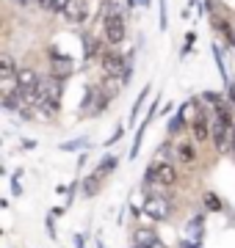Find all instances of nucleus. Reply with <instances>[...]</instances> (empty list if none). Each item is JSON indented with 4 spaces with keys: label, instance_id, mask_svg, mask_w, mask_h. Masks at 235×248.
<instances>
[{
    "label": "nucleus",
    "instance_id": "nucleus-1",
    "mask_svg": "<svg viewBox=\"0 0 235 248\" xmlns=\"http://www.w3.org/2000/svg\"><path fill=\"white\" fill-rule=\"evenodd\" d=\"M125 6H119L117 0H102L100 19H102V39L108 47H119L127 39V19Z\"/></svg>",
    "mask_w": 235,
    "mask_h": 248
},
{
    "label": "nucleus",
    "instance_id": "nucleus-2",
    "mask_svg": "<svg viewBox=\"0 0 235 248\" xmlns=\"http://www.w3.org/2000/svg\"><path fill=\"white\" fill-rule=\"evenodd\" d=\"M177 179H180V171L169 160H158V163L152 160V166L144 174L147 185H158V187H172V185H177Z\"/></svg>",
    "mask_w": 235,
    "mask_h": 248
},
{
    "label": "nucleus",
    "instance_id": "nucleus-3",
    "mask_svg": "<svg viewBox=\"0 0 235 248\" xmlns=\"http://www.w3.org/2000/svg\"><path fill=\"white\" fill-rule=\"evenodd\" d=\"M213 119L208 116V108H205V99H199V113L194 116V122L188 124V133H191V138L197 143H205L213 135Z\"/></svg>",
    "mask_w": 235,
    "mask_h": 248
},
{
    "label": "nucleus",
    "instance_id": "nucleus-4",
    "mask_svg": "<svg viewBox=\"0 0 235 248\" xmlns=\"http://www.w3.org/2000/svg\"><path fill=\"white\" fill-rule=\"evenodd\" d=\"M125 61H127V55H119L114 47H108V50H102V55H100V69H102L105 78H122Z\"/></svg>",
    "mask_w": 235,
    "mask_h": 248
},
{
    "label": "nucleus",
    "instance_id": "nucleus-5",
    "mask_svg": "<svg viewBox=\"0 0 235 248\" xmlns=\"http://www.w3.org/2000/svg\"><path fill=\"white\" fill-rule=\"evenodd\" d=\"M61 19L67 25H75V28L86 25L89 22V0H69V6L64 9Z\"/></svg>",
    "mask_w": 235,
    "mask_h": 248
},
{
    "label": "nucleus",
    "instance_id": "nucleus-6",
    "mask_svg": "<svg viewBox=\"0 0 235 248\" xmlns=\"http://www.w3.org/2000/svg\"><path fill=\"white\" fill-rule=\"evenodd\" d=\"M50 75H55L61 80H69L75 75V61L69 55L58 53V50H50Z\"/></svg>",
    "mask_w": 235,
    "mask_h": 248
},
{
    "label": "nucleus",
    "instance_id": "nucleus-7",
    "mask_svg": "<svg viewBox=\"0 0 235 248\" xmlns=\"http://www.w3.org/2000/svg\"><path fill=\"white\" fill-rule=\"evenodd\" d=\"M144 215L150 221H166L172 215V204L166 202L163 196H150L144 202Z\"/></svg>",
    "mask_w": 235,
    "mask_h": 248
},
{
    "label": "nucleus",
    "instance_id": "nucleus-8",
    "mask_svg": "<svg viewBox=\"0 0 235 248\" xmlns=\"http://www.w3.org/2000/svg\"><path fill=\"white\" fill-rule=\"evenodd\" d=\"M174 157H177V163H183V166H194L199 157V149L194 141H177L174 143Z\"/></svg>",
    "mask_w": 235,
    "mask_h": 248
},
{
    "label": "nucleus",
    "instance_id": "nucleus-9",
    "mask_svg": "<svg viewBox=\"0 0 235 248\" xmlns=\"http://www.w3.org/2000/svg\"><path fill=\"white\" fill-rule=\"evenodd\" d=\"M133 246H144V248H169L158 237L155 229H136L133 232Z\"/></svg>",
    "mask_w": 235,
    "mask_h": 248
},
{
    "label": "nucleus",
    "instance_id": "nucleus-10",
    "mask_svg": "<svg viewBox=\"0 0 235 248\" xmlns=\"http://www.w3.org/2000/svg\"><path fill=\"white\" fill-rule=\"evenodd\" d=\"M205 218H208L205 213H194L191 215L188 223H185V237L202 243V234H205Z\"/></svg>",
    "mask_w": 235,
    "mask_h": 248
},
{
    "label": "nucleus",
    "instance_id": "nucleus-11",
    "mask_svg": "<svg viewBox=\"0 0 235 248\" xmlns=\"http://www.w3.org/2000/svg\"><path fill=\"white\" fill-rule=\"evenodd\" d=\"M100 55H102V50H100L97 36L83 33V61H97Z\"/></svg>",
    "mask_w": 235,
    "mask_h": 248
},
{
    "label": "nucleus",
    "instance_id": "nucleus-12",
    "mask_svg": "<svg viewBox=\"0 0 235 248\" xmlns=\"http://www.w3.org/2000/svg\"><path fill=\"white\" fill-rule=\"evenodd\" d=\"M188 130V119H185V113H183L180 108H177V113L169 119V124H166V133H169V138H174V135H180Z\"/></svg>",
    "mask_w": 235,
    "mask_h": 248
},
{
    "label": "nucleus",
    "instance_id": "nucleus-13",
    "mask_svg": "<svg viewBox=\"0 0 235 248\" xmlns=\"http://www.w3.org/2000/svg\"><path fill=\"white\" fill-rule=\"evenodd\" d=\"M100 187H102V177H97L94 171H91L89 177L81 182V190H83V199H91V196L100 193Z\"/></svg>",
    "mask_w": 235,
    "mask_h": 248
},
{
    "label": "nucleus",
    "instance_id": "nucleus-14",
    "mask_svg": "<svg viewBox=\"0 0 235 248\" xmlns=\"http://www.w3.org/2000/svg\"><path fill=\"white\" fill-rule=\"evenodd\" d=\"M210 50H213V58H216V69H218V75H221V86H230V83H233V80H230V75H227V61H224V53H221V47L216 45V42H213V47H210Z\"/></svg>",
    "mask_w": 235,
    "mask_h": 248
},
{
    "label": "nucleus",
    "instance_id": "nucleus-15",
    "mask_svg": "<svg viewBox=\"0 0 235 248\" xmlns=\"http://www.w3.org/2000/svg\"><path fill=\"white\" fill-rule=\"evenodd\" d=\"M117 166H119V157H117V155H105V157H102V160L97 163V169H94V174L105 179L108 174H114V169H117Z\"/></svg>",
    "mask_w": 235,
    "mask_h": 248
},
{
    "label": "nucleus",
    "instance_id": "nucleus-16",
    "mask_svg": "<svg viewBox=\"0 0 235 248\" xmlns=\"http://www.w3.org/2000/svg\"><path fill=\"white\" fill-rule=\"evenodd\" d=\"M47 14H64V9L69 6V0H36Z\"/></svg>",
    "mask_w": 235,
    "mask_h": 248
},
{
    "label": "nucleus",
    "instance_id": "nucleus-17",
    "mask_svg": "<svg viewBox=\"0 0 235 248\" xmlns=\"http://www.w3.org/2000/svg\"><path fill=\"white\" fill-rule=\"evenodd\" d=\"M147 97H150V86H144V89H141V94H138V99H136V105L130 108V116H127V122H130V127H133V122L138 119V110H141V105L147 102Z\"/></svg>",
    "mask_w": 235,
    "mask_h": 248
},
{
    "label": "nucleus",
    "instance_id": "nucleus-18",
    "mask_svg": "<svg viewBox=\"0 0 235 248\" xmlns=\"http://www.w3.org/2000/svg\"><path fill=\"white\" fill-rule=\"evenodd\" d=\"M202 199H205V207H208L210 213H221V199H218L213 190H208V193H202Z\"/></svg>",
    "mask_w": 235,
    "mask_h": 248
},
{
    "label": "nucleus",
    "instance_id": "nucleus-19",
    "mask_svg": "<svg viewBox=\"0 0 235 248\" xmlns=\"http://www.w3.org/2000/svg\"><path fill=\"white\" fill-rule=\"evenodd\" d=\"M202 99H205V102H210L213 108H216V105H221V102H227L221 91H202Z\"/></svg>",
    "mask_w": 235,
    "mask_h": 248
},
{
    "label": "nucleus",
    "instance_id": "nucleus-20",
    "mask_svg": "<svg viewBox=\"0 0 235 248\" xmlns=\"http://www.w3.org/2000/svg\"><path fill=\"white\" fill-rule=\"evenodd\" d=\"M81 146H86V138H75V141H64L61 152H78Z\"/></svg>",
    "mask_w": 235,
    "mask_h": 248
},
{
    "label": "nucleus",
    "instance_id": "nucleus-21",
    "mask_svg": "<svg viewBox=\"0 0 235 248\" xmlns=\"http://www.w3.org/2000/svg\"><path fill=\"white\" fill-rule=\"evenodd\" d=\"M194 42H197V33H188V36H185V47H183L180 58H185V55L191 53V47H194Z\"/></svg>",
    "mask_w": 235,
    "mask_h": 248
},
{
    "label": "nucleus",
    "instance_id": "nucleus-22",
    "mask_svg": "<svg viewBox=\"0 0 235 248\" xmlns=\"http://www.w3.org/2000/svg\"><path fill=\"white\" fill-rule=\"evenodd\" d=\"M177 246L180 248H202V243H197V240H191V237H183Z\"/></svg>",
    "mask_w": 235,
    "mask_h": 248
},
{
    "label": "nucleus",
    "instance_id": "nucleus-23",
    "mask_svg": "<svg viewBox=\"0 0 235 248\" xmlns=\"http://www.w3.org/2000/svg\"><path fill=\"white\" fill-rule=\"evenodd\" d=\"M122 135H125V127H119V130H117V133H114V135H111V138H108V141H105V149H111V143H117V141H119V138H122Z\"/></svg>",
    "mask_w": 235,
    "mask_h": 248
},
{
    "label": "nucleus",
    "instance_id": "nucleus-24",
    "mask_svg": "<svg viewBox=\"0 0 235 248\" xmlns=\"http://www.w3.org/2000/svg\"><path fill=\"white\" fill-rule=\"evenodd\" d=\"M158 6H161V31H166V0H158Z\"/></svg>",
    "mask_w": 235,
    "mask_h": 248
},
{
    "label": "nucleus",
    "instance_id": "nucleus-25",
    "mask_svg": "<svg viewBox=\"0 0 235 248\" xmlns=\"http://www.w3.org/2000/svg\"><path fill=\"white\" fill-rule=\"evenodd\" d=\"M11 190H14V196H22V187H19V171L11 177Z\"/></svg>",
    "mask_w": 235,
    "mask_h": 248
},
{
    "label": "nucleus",
    "instance_id": "nucleus-26",
    "mask_svg": "<svg viewBox=\"0 0 235 248\" xmlns=\"http://www.w3.org/2000/svg\"><path fill=\"white\" fill-rule=\"evenodd\" d=\"M75 248H86V237L83 234H75Z\"/></svg>",
    "mask_w": 235,
    "mask_h": 248
},
{
    "label": "nucleus",
    "instance_id": "nucleus-27",
    "mask_svg": "<svg viewBox=\"0 0 235 248\" xmlns=\"http://www.w3.org/2000/svg\"><path fill=\"white\" fill-rule=\"evenodd\" d=\"M22 146H25V149H34V146H36V141H31V138H25V141H22Z\"/></svg>",
    "mask_w": 235,
    "mask_h": 248
},
{
    "label": "nucleus",
    "instance_id": "nucleus-28",
    "mask_svg": "<svg viewBox=\"0 0 235 248\" xmlns=\"http://www.w3.org/2000/svg\"><path fill=\"white\" fill-rule=\"evenodd\" d=\"M11 3H17V6H22V9H25V6L31 3V0H11Z\"/></svg>",
    "mask_w": 235,
    "mask_h": 248
},
{
    "label": "nucleus",
    "instance_id": "nucleus-29",
    "mask_svg": "<svg viewBox=\"0 0 235 248\" xmlns=\"http://www.w3.org/2000/svg\"><path fill=\"white\" fill-rule=\"evenodd\" d=\"M227 42H230V45H233V47H235V36H230V39H227Z\"/></svg>",
    "mask_w": 235,
    "mask_h": 248
}]
</instances>
